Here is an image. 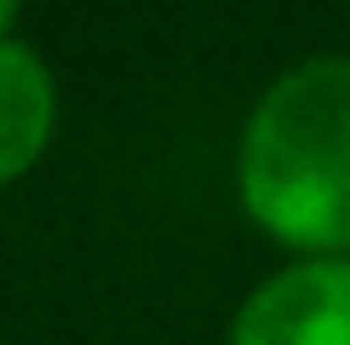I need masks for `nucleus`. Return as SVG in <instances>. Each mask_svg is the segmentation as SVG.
Segmentation results:
<instances>
[{
    "label": "nucleus",
    "mask_w": 350,
    "mask_h": 345,
    "mask_svg": "<svg viewBox=\"0 0 350 345\" xmlns=\"http://www.w3.org/2000/svg\"><path fill=\"white\" fill-rule=\"evenodd\" d=\"M236 190L270 242L299 259H350V58H304L258 92Z\"/></svg>",
    "instance_id": "1"
},
{
    "label": "nucleus",
    "mask_w": 350,
    "mask_h": 345,
    "mask_svg": "<svg viewBox=\"0 0 350 345\" xmlns=\"http://www.w3.org/2000/svg\"><path fill=\"white\" fill-rule=\"evenodd\" d=\"M230 345H350V259H293L241 299Z\"/></svg>",
    "instance_id": "2"
},
{
    "label": "nucleus",
    "mask_w": 350,
    "mask_h": 345,
    "mask_svg": "<svg viewBox=\"0 0 350 345\" xmlns=\"http://www.w3.org/2000/svg\"><path fill=\"white\" fill-rule=\"evenodd\" d=\"M57 121V81L29 40H0V184L23 179L46 155Z\"/></svg>",
    "instance_id": "3"
},
{
    "label": "nucleus",
    "mask_w": 350,
    "mask_h": 345,
    "mask_svg": "<svg viewBox=\"0 0 350 345\" xmlns=\"http://www.w3.org/2000/svg\"><path fill=\"white\" fill-rule=\"evenodd\" d=\"M12 23H18V6H12V0H0V40H12Z\"/></svg>",
    "instance_id": "4"
}]
</instances>
